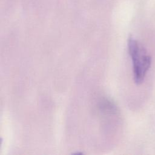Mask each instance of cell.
<instances>
[{
    "label": "cell",
    "instance_id": "cell-1",
    "mask_svg": "<svg viewBox=\"0 0 155 155\" xmlns=\"http://www.w3.org/2000/svg\"><path fill=\"white\" fill-rule=\"evenodd\" d=\"M128 50L133 62L134 81L136 84H140L151 65V58L144 47L132 37L128 39Z\"/></svg>",
    "mask_w": 155,
    "mask_h": 155
},
{
    "label": "cell",
    "instance_id": "cell-2",
    "mask_svg": "<svg viewBox=\"0 0 155 155\" xmlns=\"http://www.w3.org/2000/svg\"><path fill=\"white\" fill-rule=\"evenodd\" d=\"M72 154H78V155H82L83 154V153L82 152H75V153H73Z\"/></svg>",
    "mask_w": 155,
    "mask_h": 155
}]
</instances>
